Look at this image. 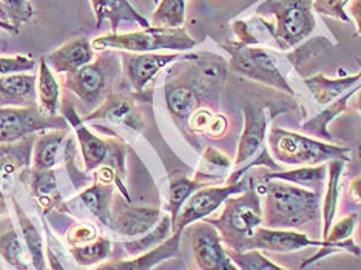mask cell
I'll list each match as a JSON object with an SVG mask.
<instances>
[{"instance_id": "1", "label": "cell", "mask_w": 361, "mask_h": 270, "mask_svg": "<svg viewBox=\"0 0 361 270\" xmlns=\"http://www.w3.org/2000/svg\"><path fill=\"white\" fill-rule=\"evenodd\" d=\"M262 201V226L283 231H302L323 224L322 193L283 181H255Z\"/></svg>"}, {"instance_id": "2", "label": "cell", "mask_w": 361, "mask_h": 270, "mask_svg": "<svg viewBox=\"0 0 361 270\" xmlns=\"http://www.w3.org/2000/svg\"><path fill=\"white\" fill-rule=\"evenodd\" d=\"M255 13L280 51L293 50L315 30L314 0H264Z\"/></svg>"}, {"instance_id": "3", "label": "cell", "mask_w": 361, "mask_h": 270, "mask_svg": "<svg viewBox=\"0 0 361 270\" xmlns=\"http://www.w3.org/2000/svg\"><path fill=\"white\" fill-rule=\"evenodd\" d=\"M206 221L216 228L221 240L228 250L245 252V245L262 226V201L257 192L253 178H250L249 189L241 195H235L223 204V210L218 216Z\"/></svg>"}, {"instance_id": "4", "label": "cell", "mask_w": 361, "mask_h": 270, "mask_svg": "<svg viewBox=\"0 0 361 270\" xmlns=\"http://www.w3.org/2000/svg\"><path fill=\"white\" fill-rule=\"evenodd\" d=\"M122 78L121 53L113 50L99 51L94 61L80 70L65 75V87L92 113L109 97Z\"/></svg>"}, {"instance_id": "5", "label": "cell", "mask_w": 361, "mask_h": 270, "mask_svg": "<svg viewBox=\"0 0 361 270\" xmlns=\"http://www.w3.org/2000/svg\"><path fill=\"white\" fill-rule=\"evenodd\" d=\"M61 114L68 121L70 127L75 128L76 141L80 147L82 158H84V171L92 173L101 166H110L126 179L127 176V153L128 145L119 136L101 137L90 130L82 118L78 116L75 104L67 97L62 99Z\"/></svg>"}, {"instance_id": "6", "label": "cell", "mask_w": 361, "mask_h": 270, "mask_svg": "<svg viewBox=\"0 0 361 270\" xmlns=\"http://www.w3.org/2000/svg\"><path fill=\"white\" fill-rule=\"evenodd\" d=\"M96 51H121V53H156L159 50H173L183 53L193 50L196 40L188 35L184 27L159 28L149 27L130 32H106L92 40Z\"/></svg>"}, {"instance_id": "7", "label": "cell", "mask_w": 361, "mask_h": 270, "mask_svg": "<svg viewBox=\"0 0 361 270\" xmlns=\"http://www.w3.org/2000/svg\"><path fill=\"white\" fill-rule=\"evenodd\" d=\"M269 145L274 159L292 167H314L334 159H350L349 147L329 144L319 139L305 136L274 127L269 133Z\"/></svg>"}, {"instance_id": "8", "label": "cell", "mask_w": 361, "mask_h": 270, "mask_svg": "<svg viewBox=\"0 0 361 270\" xmlns=\"http://www.w3.org/2000/svg\"><path fill=\"white\" fill-rule=\"evenodd\" d=\"M221 47L231 56L228 68L232 71L270 88L295 96L289 82L278 68L276 59L272 53H269L258 45H245L238 42V40H235V42L233 40H226V42L221 44Z\"/></svg>"}, {"instance_id": "9", "label": "cell", "mask_w": 361, "mask_h": 270, "mask_svg": "<svg viewBox=\"0 0 361 270\" xmlns=\"http://www.w3.org/2000/svg\"><path fill=\"white\" fill-rule=\"evenodd\" d=\"M153 88L136 93L133 90L113 92L106 99L93 110L85 114L82 121L94 122L104 121L106 125L130 130L133 133H142L147 128V109L152 107Z\"/></svg>"}, {"instance_id": "10", "label": "cell", "mask_w": 361, "mask_h": 270, "mask_svg": "<svg viewBox=\"0 0 361 270\" xmlns=\"http://www.w3.org/2000/svg\"><path fill=\"white\" fill-rule=\"evenodd\" d=\"M47 130H70L62 114L45 116L37 107H0V144H16Z\"/></svg>"}, {"instance_id": "11", "label": "cell", "mask_w": 361, "mask_h": 270, "mask_svg": "<svg viewBox=\"0 0 361 270\" xmlns=\"http://www.w3.org/2000/svg\"><path fill=\"white\" fill-rule=\"evenodd\" d=\"M250 178L241 179L236 184H224V185H206L196 190L190 198L187 200L184 207L180 209L179 215L173 224V233H184L188 226H192L198 221L207 219L210 215L223 207V204L235 195H241L249 189Z\"/></svg>"}, {"instance_id": "12", "label": "cell", "mask_w": 361, "mask_h": 270, "mask_svg": "<svg viewBox=\"0 0 361 270\" xmlns=\"http://www.w3.org/2000/svg\"><path fill=\"white\" fill-rule=\"evenodd\" d=\"M185 231L198 270H240L228 255L218 231L209 221H198Z\"/></svg>"}, {"instance_id": "13", "label": "cell", "mask_w": 361, "mask_h": 270, "mask_svg": "<svg viewBox=\"0 0 361 270\" xmlns=\"http://www.w3.org/2000/svg\"><path fill=\"white\" fill-rule=\"evenodd\" d=\"M162 215V210L158 206H141V204L127 202L121 193H114L106 227H110V231L121 236L136 240L150 232L159 223Z\"/></svg>"}, {"instance_id": "14", "label": "cell", "mask_w": 361, "mask_h": 270, "mask_svg": "<svg viewBox=\"0 0 361 270\" xmlns=\"http://www.w3.org/2000/svg\"><path fill=\"white\" fill-rule=\"evenodd\" d=\"M121 53V51H119ZM179 53H121L122 75L126 76L130 88L136 93L147 90L150 82L167 65L176 62Z\"/></svg>"}, {"instance_id": "15", "label": "cell", "mask_w": 361, "mask_h": 270, "mask_svg": "<svg viewBox=\"0 0 361 270\" xmlns=\"http://www.w3.org/2000/svg\"><path fill=\"white\" fill-rule=\"evenodd\" d=\"M310 245L312 247H319L322 241L309 238L307 233L300 231H283V228L261 226L245 245V252L266 250L274 253H290L310 247Z\"/></svg>"}, {"instance_id": "16", "label": "cell", "mask_w": 361, "mask_h": 270, "mask_svg": "<svg viewBox=\"0 0 361 270\" xmlns=\"http://www.w3.org/2000/svg\"><path fill=\"white\" fill-rule=\"evenodd\" d=\"M244 128L238 142L235 167H243L264 149L267 132V113L264 109L247 104L243 109Z\"/></svg>"}, {"instance_id": "17", "label": "cell", "mask_w": 361, "mask_h": 270, "mask_svg": "<svg viewBox=\"0 0 361 270\" xmlns=\"http://www.w3.org/2000/svg\"><path fill=\"white\" fill-rule=\"evenodd\" d=\"M22 183L27 185L37 206L44 214H50L51 210H59L62 214H68L67 202L62 200V195L57 185L56 171L53 170H35L31 167L22 168Z\"/></svg>"}, {"instance_id": "18", "label": "cell", "mask_w": 361, "mask_h": 270, "mask_svg": "<svg viewBox=\"0 0 361 270\" xmlns=\"http://www.w3.org/2000/svg\"><path fill=\"white\" fill-rule=\"evenodd\" d=\"M96 54L97 53L93 48L92 40L87 37H78L56 48L54 51L44 57L53 73L70 75V73H75L90 62H93Z\"/></svg>"}, {"instance_id": "19", "label": "cell", "mask_w": 361, "mask_h": 270, "mask_svg": "<svg viewBox=\"0 0 361 270\" xmlns=\"http://www.w3.org/2000/svg\"><path fill=\"white\" fill-rule=\"evenodd\" d=\"M90 4H92L97 27H102V23L109 20L111 32H119L122 23H130L141 30L152 27L150 20L139 14L130 0H90Z\"/></svg>"}, {"instance_id": "20", "label": "cell", "mask_w": 361, "mask_h": 270, "mask_svg": "<svg viewBox=\"0 0 361 270\" xmlns=\"http://www.w3.org/2000/svg\"><path fill=\"white\" fill-rule=\"evenodd\" d=\"M0 107H37V76H0Z\"/></svg>"}, {"instance_id": "21", "label": "cell", "mask_w": 361, "mask_h": 270, "mask_svg": "<svg viewBox=\"0 0 361 270\" xmlns=\"http://www.w3.org/2000/svg\"><path fill=\"white\" fill-rule=\"evenodd\" d=\"M180 238H183V233H173L158 249L145 253V255L136 258H118L111 261H104L94 270H150L154 266L178 255L180 249Z\"/></svg>"}, {"instance_id": "22", "label": "cell", "mask_w": 361, "mask_h": 270, "mask_svg": "<svg viewBox=\"0 0 361 270\" xmlns=\"http://www.w3.org/2000/svg\"><path fill=\"white\" fill-rule=\"evenodd\" d=\"M68 130H47L37 133L32 144L31 168L35 170H53L63 158L65 141H67Z\"/></svg>"}, {"instance_id": "23", "label": "cell", "mask_w": 361, "mask_h": 270, "mask_svg": "<svg viewBox=\"0 0 361 270\" xmlns=\"http://www.w3.org/2000/svg\"><path fill=\"white\" fill-rule=\"evenodd\" d=\"M360 90H361V85H355L354 88H350L348 93H344L340 97V99H336L332 104L327 105V107L322 113H318L317 116L306 121L305 124H302V132L307 133L310 137L319 139V141L335 144V137L329 132L331 122L348 110L349 99L355 93H358Z\"/></svg>"}, {"instance_id": "24", "label": "cell", "mask_w": 361, "mask_h": 270, "mask_svg": "<svg viewBox=\"0 0 361 270\" xmlns=\"http://www.w3.org/2000/svg\"><path fill=\"white\" fill-rule=\"evenodd\" d=\"M62 90L45 57H40L37 75V109L45 116H59L62 105Z\"/></svg>"}, {"instance_id": "25", "label": "cell", "mask_w": 361, "mask_h": 270, "mask_svg": "<svg viewBox=\"0 0 361 270\" xmlns=\"http://www.w3.org/2000/svg\"><path fill=\"white\" fill-rule=\"evenodd\" d=\"M327 178V164L314 167H295L292 170H278L262 175V181H283L302 187V189L322 193Z\"/></svg>"}, {"instance_id": "26", "label": "cell", "mask_w": 361, "mask_h": 270, "mask_svg": "<svg viewBox=\"0 0 361 270\" xmlns=\"http://www.w3.org/2000/svg\"><path fill=\"white\" fill-rule=\"evenodd\" d=\"M360 79L361 70L357 75L338 79H331L324 75H315L312 78H305V84L318 104L329 105L334 101H336V97H341L344 93H348L350 88H354Z\"/></svg>"}, {"instance_id": "27", "label": "cell", "mask_w": 361, "mask_h": 270, "mask_svg": "<svg viewBox=\"0 0 361 270\" xmlns=\"http://www.w3.org/2000/svg\"><path fill=\"white\" fill-rule=\"evenodd\" d=\"M114 190H116V185L93 181L78 195L76 200L82 204V207H85L90 214L97 218L101 224L109 226Z\"/></svg>"}, {"instance_id": "28", "label": "cell", "mask_w": 361, "mask_h": 270, "mask_svg": "<svg viewBox=\"0 0 361 270\" xmlns=\"http://www.w3.org/2000/svg\"><path fill=\"white\" fill-rule=\"evenodd\" d=\"M11 202H13L16 215H18V219H19V226H20L22 236H23V244H25V249H27V253L32 263V267H35L36 270H48L42 235L39 233L35 223H32V219L27 215V211L20 207L18 200L13 198Z\"/></svg>"}, {"instance_id": "29", "label": "cell", "mask_w": 361, "mask_h": 270, "mask_svg": "<svg viewBox=\"0 0 361 270\" xmlns=\"http://www.w3.org/2000/svg\"><path fill=\"white\" fill-rule=\"evenodd\" d=\"M171 235H173V221H171V216L169 214H164L159 223L150 232L139 236L136 240L122 243L121 247L124 249L128 258H136L158 249Z\"/></svg>"}, {"instance_id": "30", "label": "cell", "mask_w": 361, "mask_h": 270, "mask_svg": "<svg viewBox=\"0 0 361 270\" xmlns=\"http://www.w3.org/2000/svg\"><path fill=\"white\" fill-rule=\"evenodd\" d=\"M346 164L348 161L344 159H334L331 162H327V185H326V193H324V202L322 207L323 238L327 235V232H329V228L335 221L336 207H338V198H340V181H341V175H343L344 167H346Z\"/></svg>"}, {"instance_id": "31", "label": "cell", "mask_w": 361, "mask_h": 270, "mask_svg": "<svg viewBox=\"0 0 361 270\" xmlns=\"http://www.w3.org/2000/svg\"><path fill=\"white\" fill-rule=\"evenodd\" d=\"M232 164L233 162L224 153L213 149V147H206V150L202 153L201 166L195 173V179L202 185L224 181L232 173Z\"/></svg>"}, {"instance_id": "32", "label": "cell", "mask_w": 361, "mask_h": 270, "mask_svg": "<svg viewBox=\"0 0 361 270\" xmlns=\"http://www.w3.org/2000/svg\"><path fill=\"white\" fill-rule=\"evenodd\" d=\"M68 252L78 266L90 267V266L104 263V261H106L111 257L113 243L106 238V236L99 235L92 243L68 247Z\"/></svg>"}, {"instance_id": "33", "label": "cell", "mask_w": 361, "mask_h": 270, "mask_svg": "<svg viewBox=\"0 0 361 270\" xmlns=\"http://www.w3.org/2000/svg\"><path fill=\"white\" fill-rule=\"evenodd\" d=\"M202 185L201 183L196 181L195 178H188L185 175H176L170 179V193H169V204H167V214L171 216V221H175L179 215L180 209L184 207V204L190 196L200 190Z\"/></svg>"}, {"instance_id": "34", "label": "cell", "mask_w": 361, "mask_h": 270, "mask_svg": "<svg viewBox=\"0 0 361 270\" xmlns=\"http://www.w3.org/2000/svg\"><path fill=\"white\" fill-rule=\"evenodd\" d=\"M187 0H159L152 16V27L180 28L184 27Z\"/></svg>"}, {"instance_id": "35", "label": "cell", "mask_w": 361, "mask_h": 270, "mask_svg": "<svg viewBox=\"0 0 361 270\" xmlns=\"http://www.w3.org/2000/svg\"><path fill=\"white\" fill-rule=\"evenodd\" d=\"M0 257L16 270H30L25 261V253H23V244L13 224L0 231Z\"/></svg>"}, {"instance_id": "36", "label": "cell", "mask_w": 361, "mask_h": 270, "mask_svg": "<svg viewBox=\"0 0 361 270\" xmlns=\"http://www.w3.org/2000/svg\"><path fill=\"white\" fill-rule=\"evenodd\" d=\"M340 252H346V253H349V255L355 257V258L361 257V247L354 238H350L348 241H343V243H324V241H322V245L318 247V252L315 253V255H312L310 258L302 261L300 269L305 270L309 266L317 264L318 261L326 259L327 257L335 255V253H340Z\"/></svg>"}, {"instance_id": "37", "label": "cell", "mask_w": 361, "mask_h": 270, "mask_svg": "<svg viewBox=\"0 0 361 270\" xmlns=\"http://www.w3.org/2000/svg\"><path fill=\"white\" fill-rule=\"evenodd\" d=\"M228 250V249H227ZM233 263L240 270H289L275 264L267 257L261 253V250H249V252H233L228 250Z\"/></svg>"}, {"instance_id": "38", "label": "cell", "mask_w": 361, "mask_h": 270, "mask_svg": "<svg viewBox=\"0 0 361 270\" xmlns=\"http://www.w3.org/2000/svg\"><path fill=\"white\" fill-rule=\"evenodd\" d=\"M4 10L8 16L11 25L20 28L23 23H28L36 16L35 6L31 5L30 0H0Z\"/></svg>"}, {"instance_id": "39", "label": "cell", "mask_w": 361, "mask_h": 270, "mask_svg": "<svg viewBox=\"0 0 361 270\" xmlns=\"http://www.w3.org/2000/svg\"><path fill=\"white\" fill-rule=\"evenodd\" d=\"M357 224H358V215L352 214L348 216H343L338 221H334V224L331 226L329 232L324 236L322 241L324 243H343L348 241L350 238H354L355 231H357Z\"/></svg>"}, {"instance_id": "40", "label": "cell", "mask_w": 361, "mask_h": 270, "mask_svg": "<svg viewBox=\"0 0 361 270\" xmlns=\"http://www.w3.org/2000/svg\"><path fill=\"white\" fill-rule=\"evenodd\" d=\"M35 67H36V61L30 56H23V54L0 56V76L30 73L35 70Z\"/></svg>"}, {"instance_id": "41", "label": "cell", "mask_w": 361, "mask_h": 270, "mask_svg": "<svg viewBox=\"0 0 361 270\" xmlns=\"http://www.w3.org/2000/svg\"><path fill=\"white\" fill-rule=\"evenodd\" d=\"M97 236H99V232L92 223H76L65 233V243H67L68 247H75V245L92 243Z\"/></svg>"}, {"instance_id": "42", "label": "cell", "mask_w": 361, "mask_h": 270, "mask_svg": "<svg viewBox=\"0 0 361 270\" xmlns=\"http://www.w3.org/2000/svg\"><path fill=\"white\" fill-rule=\"evenodd\" d=\"M349 2L350 0H314V11L322 16H327V18L349 22V16L344 10Z\"/></svg>"}, {"instance_id": "43", "label": "cell", "mask_w": 361, "mask_h": 270, "mask_svg": "<svg viewBox=\"0 0 361 270\" xmlns=\"http://www.w3.org/2000/svg\"><path fill=\"white\" fill-rule=\"evenodd\" d=\"M6 164H8L6 161H0V231L5 228L6 226L11 224L10 210H8L6 198H5V193H4V189H2V179L5 176V166H6ZM10 166H11V164H10Z\"/></svg>"}, {"instance_id": "44", "label": "cell", "mask_w": 361, "mask_h": 270, "mask_svg": "<svg viewBox=\"0 0 361 270\" xmlns=\"http://www.w3.org/2000/svg\"><path fill=\"white\" fill-rule=\"evenodd\" d=\"M228 130V119L227 116L221 113H215V116H213L212 122H210V127L207 130L206 136L212 137V139H219L223 137Z\"/></svg>"}, {"instance_id": "45", "label": "cell", "mask_w": 361, "mask_h": 270, "mask_svg": "<svg viewBox=\"0 0 361 270\" xmlns=\"http://www.w3.org/2000/svg\"><path fill=\"white\" fill-rule=\"evenodd\" d=\"M232 28L235 36L238 37V42L245 45H258V39L250 32V27L244 20H236L232 23Z\"/></svg>"}, {"instance_id": "46", "label": "cell", "mask_w": 361, "mask_h": 270, "mask_svg": "<svg viewBox=\"0 0 361 270\" xmlns=\"http://www.w3.org/2000/svg\"><path fill=\"white\" fill-rule=\"evenodd\" d=\"M348 196L354 204H361V173L352 176L348 189Z\"/></svg>"}, {"instance_id": "47", "label": "cell", "mask_w": 361, "mask_h": 270, "mask_svg": "<svg viewBox=\"0 0 361 270\" xmlns=\"http://www.w3.org/2000/svg\"><path fill=\"white\" fill-rule=\"evenodd\" d=\"M4 31L11 32V35H18L19 28H16L14 25H10V23H5V22L0 20V54L5 53L6 48H8V40L4 36Z\"/></svg>"}, {"instance_id": "48", "label": "cell", "mask_w": 361, "mask_h": 270, "mask_svg": "<svg viewBox=\"0 0 361 270\" xmlns=\"http://www.w3.org/2000/svg\"><path fill=\"white\" fill-rule=\"evenodd\" d=\"M47 257H48V261H47L48 270H65V267L61 264V259L57 258V255L53 252L50 245L47 247Z\"/></svg>"}, {"instance_id": "49", "label": "cell", "mask_w": 361, "mask_h": 270, "mask_svg": "<svg viewBox=\"0 0 361 270\" xmlns=\"http://www.w3.org/2000/svg\"><path fill=\"white\" fill-rule=\"evenodd\" d=\"M350 14L355 19L358 32L361 35V0H350Z\"/></svg>"}, {"instance_id": "50", "label": "cell", "mask_w": 361, "mask_h": 270, "mask_svg": "<svg viewBox=\"0 0 361 270\" xmlns=\"http://www.w3.org/2000/svg\"><path fill=\"white\" fill-rule=\"evenodd\" d=\"M349 168L354 171V170H357V171H361V142L358 144V147L357 149L354 150V154L350 153V159H349ZM358 175V173H357Z\"/></svg>"}, {"instance_id": "51", "label": "cell", "mask_w": 361, "mask_h": 270, "mask_svg": "<svg viewBox=\"0 0 361 270\" xmlns=\"http://www.w3.org/2000/svg\"><path fill=\"white\" fill-rule=\"evenodd\" d=\"M0 20H2V22H5V23H10V20H8V16H6L5 10H4V6H2V4H0ZM10 25H11V23H10Z\"/></svg>"}, {"instance_id": "52", "label": "cell", "mask_w": 361, "mask_h": 270, "mask_svg": "<svg viewBox=\"0 0 361 270\" xmlns=\"http://www.w3.org/2000/svg\"><path fill=\"white\" fill-rule=\"evenodd\" d=\"M357 228H358V241H360V247H361V219L358 221Z\"/></svg>"}, {"instance_id": "53", "label": "cell", "mask_w": 361, "mask_h": 270, "mask_svg": "<svg viewBox=\"0 0 361 270\" xmlns=\"http://www.w3.org/2000/svg\"><path fill=\"white\" fill-rule=\"evenodd\" d=\"M357 109H358V110H360V113H361V90H360L358 96H357Z\"/></svg>"}, {"instance_id": "54", "label": "cell", "mask_w": 361, "mask_h": 270, "mask_svg": "<svg viewBox=\"0 0 361 270\" xmlns=\"http://www.w3.org/2000/svg\"><path fill=\"white\" fill-rule=\"evenodd\" d=\"M153 2H154V4H158V2H159V0H153Z\"/></svg>"}, {"instance_id": "55", "label": "cell", "mask_w": 361, "mask_h": 270, "mask_svg": "<svg viewBox=\"0 0 361 270\" xmlns=\"http://www.w3.org/2000/svg\"><path fill=\"white\" fill-rule=\"evenodd\" d=\"M184 270H185V269H184Z\"/></svg>"}]
</instances>
